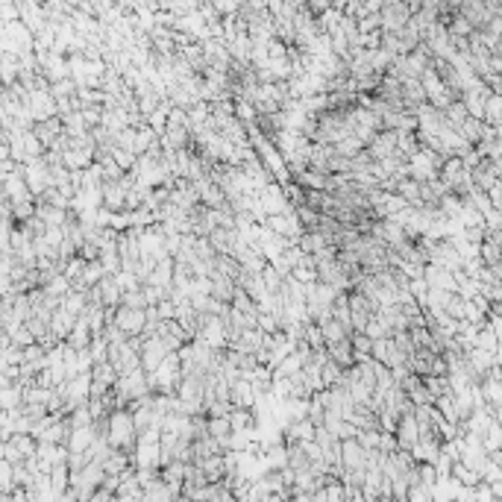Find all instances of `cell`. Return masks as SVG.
Wrapping results in <instances>:
<instances>
[{
  "mask_svg": "<svg viewBox=\"0 0 502 502\" xmlns=\"http://www.w3.org/2000/svg\"><path fill=\"white\" fill-rule=\"evenodd\" d=\"M473 182H476V189H482V191H491L494 185L499 182V170H496V162H494V159H482L476 168H473Z\"/></svg>",
  "mask_w": 502,
  "mask_h": 502,
  "instance_id": "30bf717a",
  "label": "cell"
},
{
  "mask_svg": "<svg viewBox=\"0 0 502 502\" xmlns=\"http://www.w3.org/2000/svg\"><path fill=\"white\" fill-rule=\"evenodd\" d=\"M297 244L303 247V253H311V256H314V253H320L323 247H329L332 241H329L323 232H318V229H306V232L297 238Z\"/></svg>",
  "mask_w": 502,
  "mask_h": 502,
  "instance_id": "d6986e66",
  "label": "cell"
},
{
  "mask_svg": "<svg viewBox=\"0 0 502 502\" xmlns=\"http://www.w3.org/2000/svg\"><path fill=\"white\" fill-rule=\"evenodd\" d=\"M168 353H174V350H170L159 335L145 338V347H141V367H145L147 373H153L168 358Z\"/></svg>",
  "mask_w": 502,
  "mask_h": 502,
  "instance_id": "277c9868",
  "label": "cell"
},
{
  "mask_svg": "<svg viewBox=\"0 0 502 502\" xmlns=\"http://www.w3.org/2000/svg\"><path fill=\"white\" fill-rule=\"evenodd\" d=\"M367 153H370L376 162H382V159H388V156L399 153V133H397V130H382V133L367 145Z\"/></svg>",
  "mask_w": 502,
  "mask_h": 502,
  "instance_id": "8992f818",
  "label": "cell"
},
{
  "mask_svg": "<svg viewBox=\"0 0 502 502\" xmlns=\"http://www.w3.org/2000/svg\"><path fill=\"white\" fill-rule=\"evenodd\" d=\"M320 329H323V338H326V344H335V341L350 338L347 326H344L341 320H335V318H326V320L320 323Z\"/></svg>",
  "mask_w": 502,
  "mask_h": 502,
  "instance_id": "44dd1931",
  "label": "cell"
},
{
  "mask_svg": "<svg viewBox=\"0 0 502 502\" xmlns=\"http://www.w3.org/2000/svg\"><path fill=\"white\" fill-rule=\"evenodd\" d=\"M150 376V388H153V394H177V388H179V382H182V362H179V353L174 350V353H168V358L165 362L156 367L153 373H147Z\"/></svg>",
  "mask_w": 502,
  "mask_h": 502,
  "instance_id": "7a4b0ae2",
  "label": "cell"
},
{
  "mask_svg": "<svg viewBox=\"0 0 502 502\" xmlns=\"http://www.w3.org/2000/svg\"><path fill=\"white\" fill-rule=\"evenodd\" d=\"M91 341H94V329H91V323L80 314L77 326L71 329V335H68V344H71L74 350H85V347H91Z\"/></svg>",
  "mask_w": 502,
  "mask_h": 502,
  "instance_id": "9a60e30c",
  "label": "cell"
},
{
  "mask_svg": "<svg viewBox=\"0 0 502 502\" xmlns=\"http://www.w3.org/2000/svg\"><path fill=\"white\" fill-rule=\"evenodd\" d=\"M320 376H323V385L326 388H332V385H338L344 379V367L335 362V358H329V362L320 367Z\"/></svg>",
  "mask_w": 502,
  "mask_h": 502,
  "instance_id": "d4e9b609",
  "label": "cell"
},
{
  "mask_svg": "<svg viewBox=\"0 0 502 502\" xmlns=\"http://www.w3.org/2000/svg\"><path fill=\"white\" fill-rule=\"evenodd\" d=\"M482 394L487 399V406H499L502 403V379H494V376L482 379Z\"/></svg>",
  "mask_w": 502,
  "mask_h": 502,
  "instance_id": "cb8c5ba5",
  "label": "cell"
},
{
  "mask_svg": "<svg viewBox=\"0 0 502 502\" xmlns=\"http://www.w3.org/2000/svg\"><path fill=\"white\" fill-rule=\"evenodd\" d=\"M214 3H218L223 12H232V6H235V0H214Z\"/></svg>",
  "mask_w": 502,
  "mask_h": 502,
  "instance_id": "4dcf8cb0",
  "label": "cell"
},
{
  "mask_svg": "<svg viewBox=\"0 0 502 502\" xmlns=\"http://www.w3.org/2000/svg\"><path fill=\"white\" fill-rule=\"evenodd\" d=\"M482 443H485V450H487V452H496V450H502V420H499V418H496L491 426L485 429Z\"/></svg>",
  "mask_w": 502,
  "mask_h": 502,
  "instance_id": "7402d4cb",
  "label": "cell"
},
{
  "mask_svg": "<svg viewBox=\"0 0 502 502\" xmlns=\"http://www.w3.org/2000/svg\"><path fill=\"white\" fill-rule=\"evenodd\" d=\"M97 288H100V297H103V306H109V309H118V306H121V300H124V288H121L118 276L106 274L103 279H100Z\"/></svg>",
  "mask_w": 502,
  "mask_h": 502,
  "instance_id": "7c38bea8",
  "label": "cell"
},
{
  "mask_svg": "<svg viewBox=\"0 0 502 502\" xmlns=\"http://www.w3.org/2000/svg\"><path fill=\"white\" fill-rule=\"evenodd\" d=\"M267 332L265 329H259V326H250V329H244V332L238 335V338H232L229 341V347L232 350H241V353H259V350H265L267 347Z\"/></svg>",
  "mask_w": 502,
  "mask_h": 502,
  "instance_id": "5b68a950",
  "label": "cell"
},
{
  "mask_svg": "<svg viewBox=\"0 0 502 502\" xmlns=\"http://www.w3.org/2000/svg\"><path fill=\"white\" fill-rule=\"evenodd\" d=\"M85 265H89V259H82V256H74V259H68L65 262V267H62V274L71 279V282H77L80 276H82V270H85Z\"/></svg>",
  "mask_w": 502,
  "mask_h": 502,
  "instance_id": "4316f807",
  "label": "cell"
},
{
  "mask_svg": "<svg viewBox=\"0 0 502 502\" xmlns=\"http://www.w3.org/2000/svg\"><path fill=\"white\" fill-rule=\"evenodd\" d=\"M109 443L115 450H126L133 452L138 443V426H135V414L130 406H118L109 411V432H106Z\"/></svg>",
  "mask_w": 502,
  "mask_h": 502,
  "instance_id": "6da1fadb",
  "label": "cell"
},
{
  "mask_svg": "<svg viewBox=\"0 0 502 502\" xmlns=\"http://www.w3.org/2000/svg\"><path fill=\"white\" fill-rule=\"evenodd\" d=\"M314 435H318V423H314L311 418H300V420H291L288 429H285V441H314Z\"/></svg>",
  "mask_w": 502,
  "mask_h": 502,
  "instance_id": "4fadbf2b",
  "label": "cell"
},
{
  "mask_svg": "<svg viewBox=\"0 0 502 502\" xmlns=\"http://www.w3.org/2000/svg\"><path fill=\"white\" fill-rule=\"evenodd\" d=\"M259 194H262V203H265L267 214H276V212L291 209L288 194H285V185H282V182H276V179H274V182H267Z\"/></svg>",
  "mask_w": 502,
  "mask_h": 502,
  "instance_id": "9c48e42d",
  "label": "cell"
},
{
  "mask_svg": "<svg viewBox=\"0 0 502 502\" xmlns=\"http://www.w3.org/2000/svg\"><path fill=\"white\" fill-rule=\"evenodd\" d=\"M482 262H485V265L502 262V244H499L494 235H487V238L482 241Z\"/></svg>",
  "mask_w": 502,
  "mask_h": 502,
  "instance_id": "603a6c76",
  "label": "cell"
},
{
  "mask_svg": "<svg viewBox=\"0 0 502 502\" xmlns=\"http://www.w3.org/2000/svg\"><path fill=\"white\" fill-rule=\"evenodd\" d=\"M77 320H80V314H74V311H68L65 306H59V309L53 311V320H50V329H53V335L59 338V341H68L71 329L77 326Z\"/></svg>",
  "mask_w": 502,
  "mask_h": 502,
  "instance_id": "8fae6325",
  "label": "cell"
},
{
  "mask_svg": "<svg viewBox=\"0 0 502 502\" xmlns=\"http://www.w3.org/2000/svg\"><path fill=\"white\" fill-rule=\"evenodd\" d=\"M364 332H367L370 338H388V335H394L391 329H388V326H385V323L376 318V314H373V318H370V323H367V329H364Z\"/></svg>",
  "mask_w": 502,
  "mask_h": 502,
  "instance_id": "83f0119b",
  "label": "cell"
},
{
  "mask_svg": "<svg viewBox=\"0 0 502 502\" xmlns=\"http://www.w3.org/2000/svg\"><path fill=\"white\" fill-rule=\"evenodd\" d=\"M452 479H455L458 485L479 487V485H482V473H479V470H473V467L464 464V462H455V467H452Z\"/></svg>",
  "mask_w": 502,
  "mask_h": 502,
  "instance_id": "ffe728a7",
  "label": "cell"
},
{
  "mask_svg": "<svg viewBox=\"0 0 502 502\" xmlns=\"http://www.w3.org/2000/svg\"><path fill=\"white\" fill-rule=\"evenodd\" d=\"M33 133L38 135L41 145H45V150H50L56 141L65 135V121H62V115H56V118H47V121H36Z\"/></svg>",
  "mask_w": 502,
  "mask_h": 502,
  "instance_id": "52a82bcc",
  "label": "cell"
},
{
  "mask_svg": "<svg viewBox=\"0 0 502 502\" xmlns=\"http://www.w3.org/2000/svg\"><path fill=\"white\" fill-rule=\"evenodd\" d=\"M326 350H329V358H335V362H338L344 370L355 364V350H353V341H350V338L335 341V344H326Z\"/></svg>",
  "mask_w": 502,
  "mask_h": 502,
  "instance_id": "5bb4252c",
  "label": "cell"
},
{
  "mask_svg": "<svg viewBox=\"0 0 502 502\" xmlns=\"http://www.w3.org/2000/svg\"><path fill=\"white\" fill-rule=\"evenodd\" d=\"M388 9H391V12H385V24H388V27H399V24L406 21V6L391 3Z\"/></svg>",
  "mask_w": 502,
  "mask_h": 502,
  "instance_id": "f1b7e54d",
  "label": "cell"
},
{
  "mask_svg": "<svg viewBox=\"0 0 502 502\" xmlns=\"http://www.w3.org/2000/svg\"><path fill=\"white\" fill-rule=\"evenodd\" d=\"M106 276V267H103V262L100 259H91L89 265H85V270H82V276L74 282V288H94V285H100V279Z\"/></svg>",
  "mask_w": 502,
  "mask_h": 502,
  "instance_id": "2e32d148",
  "label": "cell"
},
{
  "mask_svg": "<svg viewBox=\"0 0 502 502\" xmlns=\"http://www.w3.org/2000/svg\"><path fill=\"white\" fill-rule=\"evenodd\" d=\"M12 214H15L18 223L30 221L33 214H36V197L33 200H12Z\"/></svg>",
  "mask_w": 502,
  "mask_h": 502,
  "instance_id": "484cf974",
  "label": "cell"
},
{
  "mask_svg": "<svg viewBox=\"0 0 502 502\" xmlns=\"http://www.w3.org/2000/svg\"><path fill=\"white\" fill-rule=\"evenodd\" d=\"M397 441H399V447H403V450H411L414 443L420 441V423H418V414H414V408L399 418V423H397Z\"/></svg>",
  "mask_w": 502,
  "mask_h": 502,
  "instance_id": "ba28073f",
  "label": "cell"
},
{
  "mask_svg": "<svg viewBox=\"0 0 502 502\" xmlns=\"http://www.w3.org/2000/svg\"><path fill=\"white\" fill-rule=\"evenodd\" d=\"M24 406V385L21 382H9L0 388V408L12 411V408H21Z\"/></svg>",
  "mask_w": 502,
  "mask_h": 502,
  "instance_id": "e0dca14e",
  "label": "cell"
},
{
  "mask_svg": "<svg viewBox=\"0 0 502 502\" xmlns=\"http://www.w3.org/2000/svg\"><path fill=\"white\" fill-rule=\"evenodd\" d=\"M156 309H159L162 320H170V318H177V303H174V297H165L162 303H156Z\"/></svg>",
  "mask_w": 502,
  "mask_h": 502,
  "instance_id": "f546056e",
  "label": "cell"
},
{
  "mask_svg": "<svg viewBox=\"0 0 502 502\" xmlns=\"http://www.w3.org/2000/svg\"><path fill=\"white\" fill-rule=\"evenodd\" d=\"M499 15H502V9H499Z\"/></svg>",
  "mask_w": 502,
  "mask_h": 502,
  "instance_id": "1f68e13d",
  "label": "cell"
},
{
  "mask_svg": "<svg viewBox=\"0 0 502 502\" xmlns=\"http://www.w3.org/2000/svg\"><path fill=\"white\" fill-rule=\"evenodd\" d=\"M467 358H470V364L476 367V373L485 379L487 376V370H491L494 364H496V353H491V350H485V347H473L470 353H467Z\"/></svg>",
  "mask_w": 502,
  "mask_h": 502,
  "instance_id": "ac0fdd59",
  "label": "cell"
},
{
  "mask_svg": "<svg viewBox=\"0 0 502 502\" xmlns=\"http://www.w3.org/2000/svg\"><path fill=\"white\" fill-rule=\"evenodd\" d=\"M115 323H118L126 335H141L147 329V309L118 306L115 309Z\"/></svg>",
  "mask_w": 502,
  "mask_h": 502,
  "instance_id": "3957f363",
  "label": "cell"
}]
</instances>
